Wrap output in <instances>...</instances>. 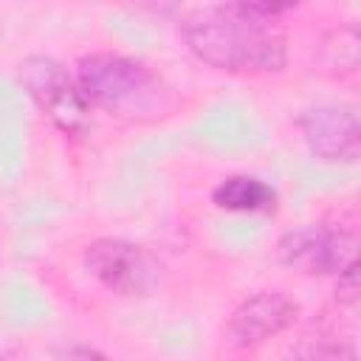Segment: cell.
I'll use <instances>...</instances> for the list:
<instances>
[{
    "label": "cell",
    "instance_id": "cell-1",
    "mask_svg": "<svg viewBox=\"0 0 361 361\" xmlns=\"http://www.w3.org/2000/svg\"><path fill=\"white\" fill-rule=\"evenodd\" d=\"M180 37L203 65L226 73H279L288 62L285 34L276 23L251 14L245 3L192 8L180 20Z\"/></svg>",
    "mask_w": 361,
    "mask_h": 361
},
{
    "label": "cell",
    "instance_id": "cell-2",
    "mask_svg": "<svg viewBox=\"0 0 361 361\" xmlns=\"http://www.w3.org/2000/svg\"><path fill=\"white\" fill-rule=\"evenodd\" d=\"M73 76L90 107L133 124H152L178 110L175 87L147 62L127 54H87L79 59Z\"/></svg>",
    "mask_w": 361,
    "mask_h": 361
},
{
    "label": "cell",
    "instance_id": "cell-3",
    "mask_svg": "<svg viewBox=\"0 0 361 361\" xmlns=\"http://www.w3.org/2000/svg\"><path fill=\"white\" fill-rule=\"evenodd\" d=\"M85 271L110 293L144 299L155 293L166 276L164 262L144 245L124 237H99L82 251Z\"/></svg>",
    "mask_w": 361,
    "mask_h": 361
},
{
    "label": "cell",
    "instance_id": "cell-4",
    "mask_svg": "<svg viewBox=\"0 0 361 361\" xmlns=\"http://www.w3.org/2000/svg\"><path fill=\"white\" fill-rule=\"evenodd\" d=\"M17 79L31 102L48 116V121L65 135H85L90 127V104L68 68L45 54H31L20 62Z\"/></svg>",
    "mask_w": 361,
    "mask_h": 361
},
{
    "label": "cell",
    "instance_id": "cell-5",
    "mask_svg": "<svg viewBox=\"0 0 361 361\" xmlns=\"http://www.w3.org/2000/svg\"><path fill=\"white\" fill-rule=\"evenodd\" d=\"M276 257L282 265L307 276H336L358 262V240L347 228L310 223L290 228L276 243Z\"/></svg>",
    "mask_w": 361,
    "mask_h": 361
},
{
    "label": "cell",
    "instance_id": "cell-6",
    "mask_svg": "<svg viewBox=\"0 0 361 361\" xmlns=\"http://www.w3.org/2000/svg\"><path fill=\"white\" fill-rule=\"evenodd\" d=\"M296 127L310 155L324 164H355L361 158V118L355 104H313L299 113Z\"/></svg>",
    "mask_w": 361,
    "mask_h": 361
},
{
    "label": "cell",
    "instance_id": "cell-7",
    "mask_svg": "<svg viewBox=\"0 0 361 361\" xmlns=\"http://www.w3.org/2000/svg\"><path fill=\"white\" fill-rule=\"evenodd\" d=\"M299 319V302L285 290H257L245 296L223 324L226 344L237 350L259 347L268 338L285 333Z\"/></svg>",
    "mask_w": 361,
    "mask_h": 361
},
{
    "label": "cell",
    "instance_id": "cell-8",
    "mask_svg": "<svg viewBox=\"0 0 361 361\" xmlns=\"http://www.w3.org/2000/svg\"><path fill=\"white\" fill-rule=\"evenodd\" d=\"M212 203L223 212H271L276 189L257 175H228L212 189Z\"/></svg>",
    "mask_w": 361,
    "mask_h": 361
},
{
    "label": "cell",
    "instance_id": "cell-9",
    "mask_svg": "<svg viewBox=\"0 0 361 361\" xmlns=\"http://www.w3.org/2000/svg\"><path fill=\"white\" fill-rule=\"evenodd\" d=\"M361 293V279H358V262L336 274V302L344 307H355Z\"/></svg>",
    "mask_w": 361,
    "mask_h": 361
},
{
    "label": "cell",
    "instance_id": "cell-10",
    "mask_svg": "<svg viewBox=\"0 0 361 361\" xmlns=\"http://www.w3.org/2000/svg\"><path fill=\"white\" fill-rule=\"evenodd\" d=\"M59 361H110L104 353H99L96 347H87V344H73L62 353Z\"/></svg>",
    "mask_w": 361,
    "mask_h": 361
},
{
    "label": "cell",
    "instance_id": "cell-11",
    "mask_svg": "<svg viewBox=\"0 0 361 361\" xmlns=\"http://www.w3.org/2000/svg\"><path fill=\"white\" fill-rule=\"evenodd\" d=\"M0 361H28V358L11 347H0Z\"/></svg>",
    "mask_w": 361,
    "mask_h": 361
}]
</instances>
